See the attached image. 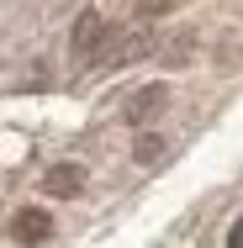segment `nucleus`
Segmentation results:
<instances>
[{
    "mask_svg": "<svg viewBox=\"0 0 243 248\" xmlns=\"http://www.w3.org/2000/svg\"><path fill=\"white\" fill-rule=\"evenodd\" d=\"M164 106H169V85H164V79H159V85H143V90H132V100L122 106V122H127V127H143Z\"/></svg>",
    "mask_w": 243,
    "mask_h": 248,
    "instance_id": "1",
    "label": "nucleus"
},
{
    "mask_svg": "<svg viewBox=\"0 0 243 248\" xmlns=\"http://www.w3.org/2000/svg\"><path fill=\"white\" fill-rule=\"evenodd\" d=\"M48 238H53V217L43 211V206H27V211L11 217V243L37 248V243H48Z\"/></svg>",
    "mask_w": 243,
    "mask_h": 248,
    "instance_id": "2",
    "label": "nucleus"
},
{
    "mask_svg": "<svg viewBox=\"0 0 243 248\" xmlns=\"http://www.w3.org/2000/svg\"><path fill=\"white\" fill-rule=\"evenodd\" d=\"M100 43H106V16L100 11H85L74 21V32H69V48L80 53V58H90V53H100Z\"/></svg>",
    "mask_w": 243,
    "mask_h": 248,
    "instance_id": "3",
    "label": "nucleus"
},
{
    "mask_svg": "<svg viewBox=\"0 0 243 248\" xmlns=\"http://www.w3.org/2000/svg\"><path fill=\"white\" fill-rule=\"evenodd\" d=\"M43 190H48L53 201H74L85 190V169H80V164H53L48 174H43Z\"/></svg>",
    "mask_w": 243,
    "mask_h": 248,
    "instance_id": "4",
    "label": "nucleus"
},
{
    "mask_svg": "<svg viewBox=\"0 0 243 248\" xmlns=\"http://www.w3.org/2000/svg\"><path fill=\"white\" fill-rule=\"evenodd\" d=\"M164 153H169V138H164V132H143V138L132 143V164H138V169H153Z\"/></svg>",
    "mask_w": 243,
    "mask_h": 248,
    "instance_id": "5",
    "label": "nucleus"
},
{
    "mask_svg": "<svg viewBox=\"0 0 243 248\" xmlns=\"http://www.w3.org/2000/svg\"><path fill=\"white\" fill-rule=\"evenodd\" d=\"M132 11H138V21H159L175 11V0H132Z\"/></svg>",
    "mask_w": 243,
    "mask_h": 248,
    "instance_id": "6",
    "label": "nucleus"
},
{
    "mask_svg": "<svg viewBox=\"0 0 243 248\" xmlns=\"http://www.w3.org/2000/svg\"><path fill=\"white\" fill-rule=\"evenodd\" d=\"M227 248H243V222L233 227V232H227Z\"/></svg>",
    "mask_w": 243,
    "mask_h": 248,
    "instance_id": "7",
    "label": "nucleus"
}]
</instances>
